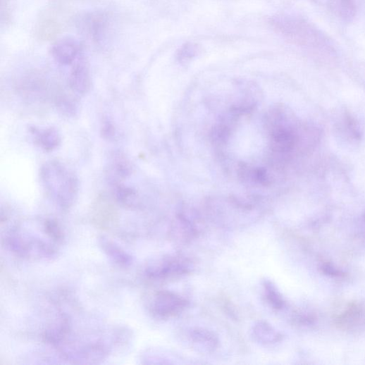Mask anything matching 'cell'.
<instances>
[{"mask_svg":"<svg viewBox=\"0 0 365 365\" xmlns=\"http://www.w3.org/2000/svg\"><path fill=\"white\" fill-rule=\"evenodd\" d=\"M189 306V302L176 293L167 290L158 291L153 296L150 314L158 319H167L179 315Z\"/></svg>","mask_w":365,"mask_h":365,"instance_id":"4","label":"cell"},{"mask_svg":"<svg viewBox=\"0 0 365 365\" xmlns=\"http://www.w3.org/2000/svg\"><path fill=\"white\" fill-rule=\"evenodd\" d=\"M40 179L48 197L61 209L68 211L75 204L79 194L76 175L65 164L57 161L44 163Z\"/></svg>","mask_w":365,"mask_h":365,"instance_id":"1","label":"cell"},{"mask_svg":"<svg viewBox=\"0 0 365 365\" xmlns=\"http://www.w3.org/2000/svg\"><path fill=\"white\" fill-rule=\"evenodd\" d=\"M347 128L354 139L359 140L360 138V131L357 123V121L351 116H346Z\"/></svg>","mask_w":365,"mask_h":365,"instance_id":"17","label":"cell"},{"mask_svg":"<svg viewBox=\"0 0 365 365\" xmlns=\"http://www.w3.org/2000/svg\"><path fill=\"white\" fill-rule=\"evenodd\" d=\"M296 136L292 129L284 125H276L272 129L271 144L278 152H289L295 147Z\"/></svg>","mask_w":365,"mask_h":365,"instance_id":"10","label":"cell"},{"mask_svg":"<svg viewBox=\"0 0 365 365\" xmlns=\"http://www.w3.org/2000/svg\"><path fill=\"white\" fill-rule=\"evenodd\" d=\"M264 292L266 302L273 309L279 311L284 308L285 304L284 299L272 282L264 281Z\"/></svg>","mask_w":365,"mask_h":365,"instance_id":"14","label":"cell"},{"mask_svg":"<svg viewBox=\"0 0 365 365\" xmlns=\"http://www.w3.org/2000/svg\"><path fill=\"white\" fill-rule=\"evenodd\" d=\"M109 178L112 185L120 184L132 173V166L130 159L121 152H115L109 162Z\"/></svg>","mask_w":365,"mask_h":365,"instance_id":"8","label":"cell"},{"mask_svg":"<svg viewBox=\"0 0 365 365\" xmlns=\"http://www.w3.org/2000/svg\"><path fill=\"white\" fill-rule=\"evenodd\" d=\"M80 42L71 37H66L56 42L51 47V55L56 62L63 66H70L81 55Z\"/></svg>","mask_w":365,"mask_h":365,"instance_id":"5","label":"cell"},{"mask_svg":"<svg viewBox=\"0 0 365 365\" xmlns=\"http://www.w3.org/2000/svg\"><path fill=\"white\" fill-rule=\"evenodd\" d=\"M98 245L105 256L116 266L126 268L133 264V257L117 242L105 235H99Z\"/></svg>","mask_w":365,"mask_h":365,"instance_id":"6","label":"cell"},{"mask_svg":"<svg viewBox=\"0 0 365 365\" xmlns=\"http://www.w3.org/2000/svg\"><path fill=\"white\" fill-rule=\"evenodd\" d=\"M337 9L344 18L349 19L354 16L355 7L352 0H338Z\"/></svg>","mask_w":365,"mask_h":365,"instance_id":"16","label":"cell"},{"mask_svg":"<svg viewBox=\"0 0 365 365\" xmlns=\"http://www.w3.org/2000/svg\"><path fill=\"white\" fill-rule=\"evenodd\" d=\"M32 133L35 136L37 144L46 151H52L56 149L62 143V137L55 128L37 130L33 128Z\"/></svg>","mask_w":365,"mask_h":365,"instance_id":"12","label":"cell"},{"mask_svg":"<svg viewBox=\"0 0 365 365\" xmlns=\"http://www.w3.org/2000/svg\"><path fill=\"white\" fill-rule=\"evenodd\" d=\"M102 134L103 136L106 139H111L113 137L115 134V130L113 126L109 123V121H106L103 125L102 128Z\"/></svg>","mask_w":365,"mask_h":365,"instance_id":"18","label":"cell"},{"mask_svg":"<svg viewBox=\"0 0 365 365\" xmlns=\"http://www.w3.org/2000/svg\"><path fill=\"white\" fill-rule=\"evenodd\" d=\"M21 223L7 233L6 245L15 255L27 260H49L55 257L58 245L49 237L27 230Z\"/></svg>","mask_w":365,"mask_h":365,"instance_id":"2","label":"cell"},{"mask_svg":"<svg viewBox=\"0 0 365 365\" xmlns=\"http://www.w3.org/2000/svg\"><path fill=\"white\" fill-rule=\"evenodd\" d=\"M199 51V45L193 43H188L182 46L177 53V58L180 63L189 62L195 57Z\"/></svg>","mask_w":365,"mask_h":365,"instance_id":"15","label":"cell"},{"mask_svg":"<svg viewBox=\"0 0 365 365\" xmlns=\"http://www.w3.org/2000/svg\"><path fill=\"white\" fill-rule=\"evenodd\" d=\"M114 200L127 209H135L140 205L137 192L132 187L125 186L123 182L112 185Z\"/></svg>","mask_w":365,"mask_h":365,"instance_id":"11","label":"cell"},{"mask_svg":"<svg viewBox=\"0 0 365 365\" xmlns=\"http://www.w3.org/2000/svg\"><path fill=\"white\" fill-rule=\"evenodd\" d=\"M252 335L256 340L264 345L274 344L281 339L280 334L264 321H259L254 326Z\"/></svg>","mask_w":365,"mask_h":365,"instance_id":"13","label":"cell"},{"mask_svg":"<svg viewBox=\"0 0 365 365\" xmlns=\"http://www.w3.org/2000/svg\"><path fill=\"white\" fill-rule=\"evenodd\" d=\"M69 85L70 89L80 95H85L91 89L92 79L90 70L86 59L80 56L75 61L70 78Z\"/></svg>","mask_w":365,"mask_h":365,"instance_id":"7","label":"cell"},{"mask_svg":"<svg viewBox=\"0 0 365 365\" xmlns=\"http://www.w3.org/2000/svg\"><path fill=\"white\" fill-rule=\"evenodd\" d=\"M189 339L192 346L202 352H212L219 345L218 336L204 328L192 329L189 333Z\"/></svg>","mask_w":365,"mask_h":365,"instance_id":"9","label":"cell"},{"mask_svg":"<svg viewBox=\"0 0 365 365\" xmlns=\"http://www.w3.org/2000/svg\"><path fill=\"white\" fill-rule=\"evenodd\" d=\"M194 269L192 262L185 257H166L149 265L146 276L152 280H166L190 274Z\"/></svg>","mask_w":365,"mask_h":365,"instance_id":"3","label":"cell"}]
</instances>
